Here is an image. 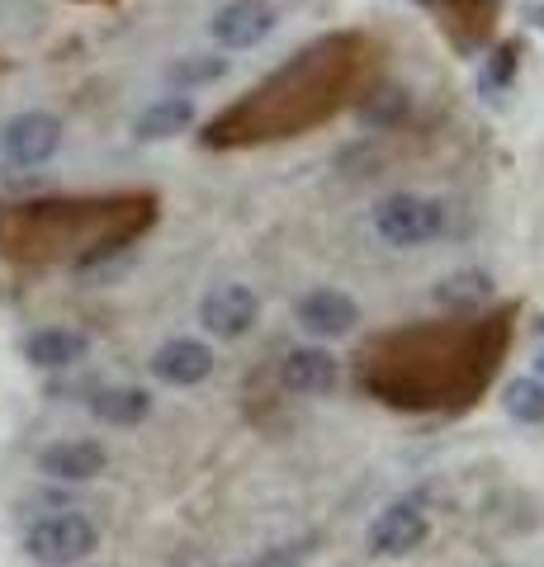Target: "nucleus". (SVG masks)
I'll use <instances>...</instances> for the list:
<instances>
[{"label":"nucleus","instance_id":"f257e3e1","mask_svg":"<svg viewBox=\"0 0 544 567\" xmlns=\"http://www.w3.org/2000/svg\"><path fill=\"white\" fill-rule=\"evenodd\" d=\"M370 223H374L379 241L398 246V251H412V246H427V241H435L445 233L450 213H445L441 199H431V194L402 189V194H389V199L374 204Z\"/></svg>","mask_w":544,"mask_h":567},{"label":"nucleus","instance_id":"f03ea898","mask_svg":"<svg viewBox=\"0 0 544 567\" xmlns=\"http://www.w3.org/2000/svg\"><path fill=\"white\" fill-rule=\"evenodd\" d=\"M100 548V525L81 511H58L24 529V554L39 567H76Z\"/></svg>","mask_w":544,"mask_h":567},{"label":"nucleus","instance_id":"7ed1b4c3","mask_svg":"<svg viewBox=\"0 0 544 567\" xmlns=\"http://www.w3.org/2000/svg\"><path fill=\"white\" fill-rule=\"evenodd\" d=\"M58 147H62V118L48 110H24L0 128V152H6V162L14 171L48 166L58 156Z\"/></svg>","mask_w":544,"mask_h":567},{"label":"nucleus","instance_id":"20e7f679","mask_svg":"<svg viewBox=\"0 0 544 567\" xmlns=\"http://www.w3.org/2000/svg\"><path fill=\"white\" fill-rule=\"evenodd\" d=\"M256 322H260V298L237 279L214 284V289L199 298V327L214 336V341H242V336L256 331Z\"/></svg>","mask_w":544,"mask_h":567},{"label":"nucleus","instance_id":"39448f33","mask_svg":"<svg viewBox=\"0 0 544 567\" xmlns=\"http://www.w3.org/2000/svg\"><path fill=\"white\" fill-rule=\"evenodd\" d=\"M427 539H431V516L421 511V502L383 506L374 516V525H370V535H365V544H370L374 558H408Z\"/></svg>","mask_w":544,"mask_h":567},{"label":"nucleus","instance_id":"423d86ee","mask_svg":"<svg viewBox=\"0 0 544 567\" xmlns=\"http://www.w3.org/2000/svg\"><path fill=\"white\" fill-rule=\"evenodd\" d=\"M214 346L199 341V336H175V341H162L152 350V379L166 388H199L204 379H214Z\"/></svg>","mask_w":544,"mask_h":567},{"label":"nucleus","instance_id":"0eeeda50","mask_svg":"<svg viewBox=\"0 0 544 567\" xmlns=\"http://www.w3.org/2000/svg\"><path fill=\"white\" fill-rule=\"evenodd\" d=\"M298 327L318 341H341L360 327V303L341 289H312L298 298Z\"/></svg>","mask_w":544,"mask_h":567},{"label":"nucleus","instance_id":"6e6552de","mask_svg":"<svg viewBox=\"0 0 544 567\" xmlns=\"http://www.w3.org/2000/svg\"><path fill=\"white\" fill-rule=\"evenodd\" d=\"M270 29H275V10L266 6V0H227V6L214 14V20H208V33H214V43L233 48V52L266 43Z\"/></svg>","mask_w":544,"mask_h":567},{"label":"nucleus","instance_id":"1a4fd4ad","mask_svg":"<svg viewBox=\"0 0 544 567\" xmlns=\"http://www.w3.org/2000/svg\"><path fill=\"white\" fill-rule=\"evenodd\" d=\"M110 454H104L100 440H52L39 450V473L52 483H91L104 473Z\"/></svg>","mask_w":544,"mask_h":567},{"label":"nucleus","instance_id":"9d476101","mask_svg":"<svg viewBox=\"0 0 544 567\" xmlns=\"http://www.w3.org/2000/svg\"><path fill=\"white\" fill-rule=\"evenodd\" d=\"M337 379H341V364H337V354L322 350V346H298L279 360V383H285L289 393L322 398L337 388Z\"/></svg>","mask_w":544,"mask_h":567},{"label":"nucleus","instance_id":"9b49d317","mask_svg":"<svg viewBox=\"0 0 544 567\" xmlns=\"http://www.w3.org/2000/svg\"><path fill=\"white\" fill-rule=\"evenodd\" d=\"M85 406H91V416L104 425H137L152 416V393L137 383H100L95 393L85 398Z\"/></svg>","mask_w":544,"mask_h":567},{"label":"nucleus","instance_id":"f8f14e48","mask_svg":"<svg viewBox=\"0 0 544 567\" xmlns=\"http://www.w3.org/2000/svg\"><path fill=\"white\" fill-rule=\"evenodd\" d=\"M85 350L91 341L72 327H39L24 336V360L33 369H72L76 360H85Z\"/></svg>","mask_w":544,"mask_h":567},{"label":"nucleus","instance_id":"ddd939ff","mask_svg":"<svg viewBox=\"0 0 544 567\" xmlns=\"http://www.w3.org/2000/svg\"><path fill=\"white\" fill-rule=\"evenodd\" d=\"M195 123V100L189 95H162L133 118V137L137 142H166L175 133H185Z\"/></svg>","mask_w":544,"mask_h":567},{"label":"nucleus","instance_id":"4468645a","mask_svg":"<svg viewBox=\"0 0 544 567\" xmlns=\"http://www.w3.org/2000/svg\"><path fill=\"white\" fill-rule=\"evenodd\" d=\"M493 298V279L483 270H454L450 279L435 284V303L441 308H479Z\"/></svg>","mask_w":544,"mask_h":567},{"label":"nucleus","instance_id":"2eb2a0df","mask_svg":"<svg viewBox=\"0 0 544 567\" xmlns=\"http://www.w3.org/2000/svg\"><path fill=\"white\" fill-rule=\"evenodd\" d=\"M502 406H506V416L521 425H544V379H535V374L512 379L502 388Z\"/></svg>","mask_w":544,"mask_h":567},{"label":"nucleus","instance_id":"dca6fc26","mask_svg":"<svg viewBox=\"0 0 544 567\" xmlns=\"http://www.w3.org/2000/svg\"><path fill=\"white\" fill-rule=\"evenodd\" d=\"M223 71H227L223 58H204V62H175L171 76H175V81H218Z\"/></svg>","mask_w":544,"mask_h":567},{"label":"nucleus","instance_id":"f3484780","mask_svg":"<svg viewBox=\"0 0 544 567\" xmlns=\"http://www.w3.org/2000/svg\"><path fill=\"white\" fill-rule=\"evenodd\" d=\"M521 14L531 20V29H540V33H544V0H525Z\"/></svg>","mask_w":544,"mask_h":567},{"label":"nucleus","instance_id":"a211bd4d","mask_svg":"<svg viewBox=\"0 0 544 567\" xmlns=\"http://www.w3.org/2000/svg\"><path fill=\"white\" fill-rule=\"evenodd\" d=\"M535 369H540V374H535V379H544V350L535 354Z\"/></svg>","mask_w":544,"mask_h":567},{"label":"nucleus","instance_id":"6ab92c4d","mask_svg":"<svg viewBox=\"0 0 544 567\" xmlns=\"http://www.w3.org/2000/svg\"><path fill=\"white\" fill-rule=\"evenodd\" d=\"M227 567H252V563H227Z\"/></svg>","mask_w":544,"mask_h":567}]
</instances>
